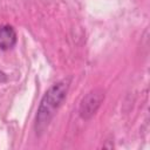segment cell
<instances>
[{"mask_svg": "<svg viewBox=\"0 0 150 150\" xmlns=\"http://www.w3.org/2000/svg\"><path fill=\"white\" fill-rule=\"evenodd\" d=\"M69 84H70L69 79L61 80L55 84H53L42 96L40 104L38 107L35 123H34V129L36 135H42L45 130L48 128L52 118L54 117L57 109L61 107L62 102L67 96Z\"/></svg>", "mask_w": 150, "mask_h": 150, "instance_id": "cell-1", "label": "cell"}, {"mask_svg": "<svg viewBox=\"0 0 150 150\" xmlns=\"http://www.w3.org/2000/svg\"><path fill=\"white\" fill-rule=\"evenodd\" d=\"M104 91L101 88L90 90L81 101L79 112L83 120H90L98 110L104 101Z\"/></svg>", "mask_w": 150, "mask_h": 150, "instance_id": "cell-2", "label": "cell"}, {"mask_svg": "<svg viewBox=\"0 0 150 150\" xmlns=\"http://www.w3.org/2000/svg\"><path fill=\"white\" fill-rule=\"evenodd\" d=\"M18 41L16 32L11 25L0 26V49L8 50L15 46Z\"/></svg>", "mask_w": 150, "mask_h": 150, "instance_id": "cell-3", "label": "cell"}, {"mask_svg": "<svg viewBox=\"0 0 150 150\" xmlns=\"http://www.w3.org/2000/svg\"><path fill=\"white\" fill-rule=\"evenodd\" d=\"M6 81H7V75H6L2 70H0V83L6 82Z\"/></svg>", "mask_w": 150, "mask_h": 150, "instance_id": "cell-4", "label": "cell"}]
</instances>
